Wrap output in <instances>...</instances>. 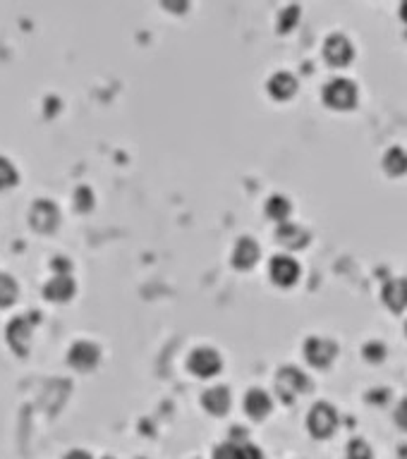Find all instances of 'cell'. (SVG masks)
<instances>
[{
    "instance_id": "2e32d148",
    "label": "cell",
    "mask_w": 407,
    "mask_h": 459,
    "mask_svg": "<svg viewBox=\"0 0 407 459\" xmlns=\"http://www.w3.org/2000/svg\"><path fill=\"white\" fill-rule=\"evenodd\" d=\"M381 297H384L386 304L391 306L393 311H403L405 306V280L403 278H396V280H388L381 290Z\"/></svg>"
},
{
    "instance_id": "5bb4252c",
    "label": "cell",
    "mask_w": 407,
    "mask_h": 459,
    "mask_svg": "<svg viewBox=\"0 0 407 459\" xmlns=\"http://www.w3.org/2000/svg\"><path fill=\"white\" fill-rule=\"evenodd\" d=\"M295 91H297V80H295V75H290V72L280 70L275 75H271V80H268V94L278 98V101L290 98Z\"/></svg>"
},
{
    "instance_id": "4316f807",
    "label": "cell",
    "mask_w": 407,
    "mask_h": 459,
    "mask_svg": "<svg viewBox=\"0 0 407 459\" xmlns=\"http://www.w3.org/2000/svg\"><path fill=\"white\" fill-rule=\"evenodd\" d=\"M65 459H91L89 452H84V450H72L65 455Z\"/></svg>"
},
{
    "instance_id": "603a6c76",
    "label": "cell",
    "mask_w": 407,
    "mask_h": 459,
    "mask_svg": "<svg viewBox=\"0 0 407 459\" xmlns=\"http://www.w3.org/2000/svg\"><path fill=\"white\" fill-rule=\"evenodd\" d=\"M297 17H300V8H297V5H290V8H285L283 12H280V24H278V27L283 31H290L295 24H297Z\"/></svg>"
},
{
    "instance_id": "f1b7e54d",
    "label": "cell",
    "mask_w": 407,
    "mask_h": 459,
    "mask_svg": "<svg viewBox=\"0 0 407 459\" xmlns=\"http://www.w3.org/2000/svg\"><path fill=\"white\" fill-rule=\"evenodd\" d=\"M103 459H115V457H103Z\"/></svg>"
},
{
    "instance_id": "5b68a950",
    "label": "cell",
    "mask_w": 407,
    "mask_h": 459,
    "mask_svg": "<svg viewBox=\"0 0 407 459\" xmlns=\"http://www.w3.org/2000/svg\"><path fill=\"white\" fill-rule=\"evenodd\" d=\"M338 354V345L333 342V340L328 338H307L305 342V357L307 362L312 366H317V369H326V366H331V362L336 359Z\"/></svg>"
},
{
    "instance_id": "484cf974",
    "label": "cell",
    "mask_w": 407,
    "mask_h": 459,
    "mask_svg": "<svg viewBox=\"0 0 407 459\" xmlns=\"http://www.w3.org/2000/svg\"><path fill=\"white\" fill-rule=\"evenodd\" d=\"M12 180H15V170L10 168V163H8V161L0 158V187L10 185Z\"/></svg>"
},
{
    "instance_id": "d4e9b609",
    "label": "cell",
    "mask_w": 407,
    "mask_h": 459,
    "mask_svg": "<svg viewBox=\"0 0 407 459\" xmlns=\"http://www.w3.org/2000/svg\"><path fill=\"white\" fill-rule=\"evenodd\" d=\"M391 392L386 390V388H374L366 392V402H371V404H386V399H388Z\"/></svg>"
},
{
    "instance_id": "52a82bcc",
    "label": "cell",
    "mask_w": 407,
    "mask_h": 459,
    "mask_svg": "<svg viewBox=\"0 0 407 459\" xmlns=\"http://www.w3.org/2000/svg\"><path fill=\"white\" fill-rule=\"evenodd\" d=\"M268 271H271L273 283H278L283 287L297 283V278H300V264L290 256V254H275L271 259V264H268Z\"/></svg>"
},
{
    "instance_id": "83f0119b",
    "label": "cell",
    "mask_w": 407,
    "mask_h": 459,
    "mask_svg": "<svg viewBox=\"0 0 407 459\" xmlns=\"http://www.w3.org/2000/svg\"><path fill=\"white\" fill-rule=\"evenodd\" d=\"M400 426H405V404H400Z\"/></svg>"
},
{
    "instance_id": "8992f818",
    "label": "cell",
    "mask_w": 407,
    "mask_h": 459,
    "mask_svg": "<svg viewBox=\"0 0 407 459\" xmlns=\"http://www.w3.org/2000/svg\"><path fill=\"white\" fill-rule=\"evenodd\" d=\"M352 55H354V48H352V43H350V38H347L345 34H328L326 36V41H324V58L331 65H336V68H343V65H347L352 60Z\"/></svg>"
},
{
    "instance_id": "7a4b0ae2",
    "label": "cell",
    "mask_w": 407,
    "mask_h": 459,
    "mask_svg": "<svg viewBox=\"0 0 407 459\" xmlns=\"http://www.w3.org/2000/svg\"><path fill=\"white\" fill-rule=\"evenodd\" d=\"M357 84L347 77H333L331 82L324 87V101L328 103L331 108H338V110H347L357 103Z\"/></svg>"
},
{
    "instance_id": "9a60e30c",
    "label": "cell",
    "mask_w": 407,
    "mask_h": 459,
    "mask_svg": "<svg viewBox=\"0 0 407 459\" xmlns=\"http://www.w3.org/2000/svg\"><path fill=\"white\" fill-rule=\"evenodd\" d=\"M245 411L252 418H264L268 411H271V397L268 392L254 388L245 395Z\"/></svg>"
},
{
    "instance_id": "4fadbf2b",
    "label": "cell",
    "mask_w": 407,
    "mask_h": 459,
    "mask_svg": "<svg viewBox=\"0 0 407 459\" xmlns=\"http://www.w3.org/2000/svg\"><path fill=\"white\" fill-rule=\"evenodd\" d=\"M278 242L287 249H302L310 244V232L305 227L295 225V222H280L278 227Z\"/></svg>"
},
{
    "instance_id": "9c48e42d",
    "label": "cell",
    "mask_w": 407,
    "mask_h": 459,
    "mask_svg": "<svg viewBox=\"0 0 407 459\" xmlns=\"http://www.w3.org/2000/svg\"><path fill=\"white\" fill-rule=\"evenodd\" d=\"M213 459H264L259 448H254L252 443H235L228 441L216 448Z\"/></svg>"
},
{
    "instance_id": "7402d4cb",
    "label": "cell",
    "mask_w": 407,
    "mask_h": 459,
    "mask_svg": "<svg viewBox=\"0 0 407 459\" xmlns=\"http://www.w3.org/2000/svg\"><path fill=\"white\" fill-rule=\"evenodd\" d=\"M362 354H364L366 362L379 364V362H384V359H386V347H384V342H366Z\"/></svg>"
},
{
    "instance_id": "cb8c5ba5",
    "label": "cell",
    "mask_w": 407,
    "mask_h": 459,
    "mask_svg": "<svg viewBox=\"0 0 407 459\" xmlns=\"http://www.w3.org/2000/svg\"><path fill=\"white\" fill-rule=\"evenodd\" d=\"M15 294H17V285L10 278L0 275V304H8V301L15 299Z\"/></svg>"
},
{
    "instance_id": "44dd1931",
    "label": "cell",
    "mask_w": 407,
    "mask_h": 459,
    "mask_svg": "<svg viewBox=\"0 0 407 459\" xmlns=\"http://www.w3.org/2000/svg\"><path fill=\"white\" fill-rule=\"evenodd\" d=\"M75 206L77 211H91V206H94V192H91L89 187H77L75 192Z\"/></svg>"
},
{
    "instance_id": "ba28073f",
    "label": "cell",
    "mask_w": 407,
    "mask_h": 459,
    "mask_svg": "<svg viewBox=\"0 0 407 459\" xmlns=\"http://www.w3.org/2000/svg\"><path fill=\"white\" fill-rule=\"evenodd\" d=\"M70 364L80 371H91L96 369L98 359H101V350L96 347V342H89V340H80V342L72 345V350L68 354Z\"/></svg>"
},
{
    "instance_id": "6da1fadb",
    "label": "cell",
    "mask_w": 407,
    "mask_h": 459,
    "mask_svg": "<svg viewBox=\"0 0 407 459\" xmlns=\"http://www.w3.org/2000/svg\"><path fill=\"white\" fill-rule=\"evenodd\" d=\"M310 390V378L295 366H283L275 376V392L285 404H292L300 392Z\"/></svg>"
},
{
    "instance_id": "ffe728a7",
    "label": "cell",
    "mask_w": 407,
    "mask_h": 459,
    "mask_svg": "<svg viewBox=\"0 0 407 459\" xmlns=\"http://www.w3.org/2000/svg\"><path fill=\"white\" fill-rule=\"evenodd\" d=\"M345 459H371V448L362 441V438H352V441L347 443Z\"/></svg>"
},
{
    "instance_id": "30bf717a",
    "label": "cell",
    "mask_w": 407,
    "mask_h": 459,
    "mask_svg": "<svg viewBox=\"0 0 407 459\" xmlns=\"http://www.w3.org/2000/svg\"><path fill=\"white\" fill-rule=\"evenodd\" d=\"M259 261V244L252 237H240L238 244L233 249V264L247 271Z\"/></svg>"
},
{
    "instance_id": "7c38bea8",
    "label": "cell",
    "mask_w": 407,
    "mask_h": 459,
    "mask_svg": "<svg viewBox=\"0 0 407 459\" xmlns=\"http://www.w3.org/2000/svg\"><path fill=\"white\" fill-rule=\"evenodd\" d=\"M201 404L206 406L211 414L221 416L231 409V390L226 385H216V388H208L206 392L201 395Z\"/></svg>"
},
{
    "instance_id": "ac0fdd59",
    "label": "cell",
    "mask_w": 407,
    "mask_h": 459,
    "mask_svg": "<svg viewBox=\"0 0 407 459\" xmlns=\"http://www.w3.org/2000/svg\"><path fill=\"white\" fill-rule=\"evenodd\" d=\"M266 215L273 220L285 222V218L290 215V199H285L283 194H273L271 199L266 201Z\"/></svg>"
},
{
    "instance_id": "f546056e",
    "label": "cell",
    "mask_w": 407,
    "mask_h": 459,
    "mask_svg": "<svg viewBox=\"0 0 407 459\" xmlns=\"http://www.w3.org/2000/svg\"><path fill=\"white\" fill-rule=\"evenodd\" d=\"M139 459H144V457H139Z\"/></svg>"
},
{
    "instance_id": "d6986e66",
    "label": "cell",
    "mask_w": 407,
    "mask_h": 459,
    "mask_svg": "<svg viewBox=\"0 0 407 459\" xmlns=\"http://www.w3.org/2000/svg\"><path fill=\"white\" fill-rule=\"evenodd\" d=\"M384 168L391 175H403L405 173V151L400 146L388 148V153L384 156Z\"/></svg>"
},
{
    "instance_id": "277c9868",
    "label": "cell",
    "mask_w": 407,
    "mask_h": 459,
    "mask_svg": "<svg viewBox=\"0 0 407 459\" xmlns=\"http://www.w3.org/2000/svg\"><path fill=\"white\" fill-rule=\"evenodd\" d=\"M189 371L196 373L199 378H211L223 369V359L213 347H196L187 359Z\"/></svg>"
},
{
    "instance_id": "8fae6325",
    "label": "cell",
    "mask_w": 407,
    "mask_h": 459,
    "mask_svg": "<svg viewBox=\"0 0 407 459\" xmlns=\"http://www.w3.org/2000/svg\"><path fill=\"white\" fill-rule=\"evenodd\" d=\"M31 222L41 230V232H51V230H56L58 220H60V213H58V206L51 201H38L34 208H31Z\"/></svg>"
},
{
    "instance_id": "e0dca14e",
    "label": "cell",
    "mask_w": 407,
    "mask_h": 459,
    "mask_svg": "<svg viewBox=\"0 0 407 459\" xmlns=\"http://www.w3.org/2000/svg\"><path fill=\"white\" fill-rule=\"evenodd\" d=\"M75 294V280L68 278V275H58L56 280H51L46 285V297L56 299V301H65Z\"/></svg>"
},
{
    "instance_id": "3957f363",
    "label": "cell",
    "mask_w": 407,
    "mask_h": 459,
    "mask_svg": "<svg viewBox=\"0 0 407 459\" xmlns=\"http://www.w3.org/2000/svg\"><path fill=\"white\" fill-rule=\"evenodd\" d=\"M307 428L314 438H321V441L333 436V431L338 428V411L328 402L314 404L312 411L307 414Z\"/></svg>"
}]
</instances>
